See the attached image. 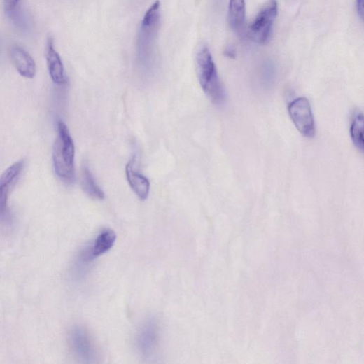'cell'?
<instances>
[{
	"mask_svg": "<svg viewBox=\"0 0 364 364\" xmlns=\"http://www.w3.org/2000/svg\"><path fill=\"white\" fill-rule=\"evenodd\" d=\"M278 10L276 0H270L261 9L250 27L249 36L252 41L258 44L267 43L272 35Z\"/></svg>",
	"mask_w": 364,
	"mask_h": 364,
	"instance_id": "cell-4",
	"label": "cell"
},
{
	"mask_svg": "<svg viewBox=\"0 0 364 364\" xmlns=\"http://www.w3.org/2000/svg\"><path fill=\"white\" fill-rule=\"evenodd\" d=\"M24 160L10 166L0 176V218L7 219L9 215L8 201L10 192L24 169Z\"/></svg>",
	"mask_w": 364,
	"mask_h": 364,
	"instance_id": "cell-8",
	"label": "cell"
},
{
	"mask_svg": "<svg viewBox=\"0 0 364 364\" xmlns=\"http://www.w3.org/2000/svg\"><path fill=\"white\" fill-rule=\"evenodd\" d=\"M69 343L75 356L83 363H94L97 358V349L88 332L80 328L72 329Z\"/></svg>",
	"mask_w": 364,
	"mask_h": 364,
	"instance_id": "cell-7",
	"label": "cell"
},
{
	"mask_svg": "<svg viewBox=\"0 0 364 364\" xmlns=\"http://www.w3.org/2000/svg\"><path fill=\"white\" fill-rule=\"evenodd\" d=\"M13 62L20 74L26 78H33L36 74V64L31 56L20 46L11 50Z\"/></svg>",
	"mask_w": 364,
	"mask_h": 364,
	"instance_id": "cell-12",
	"label": "cell"
},
{
	"mask_svg": "<svg viewBox=\"0 0 364 364\" xmlns=\"http://www.w3.org/2000/svg\"><path fill=\"white\" fill-rule=\"evenodd\" d=\"M125 172L128 183L133 192L141 200H146L150 195V181L135 169L134 158L131 159L127 164Z\"/></svg>",
	"mask_w": 364,
	"mask_h": 364,
	"instance_id": "cell-10",
	"label": "cell"
},
{
	"mask_svg": "<svg viewBox=\"0 0 364 364\" xmlns=\"http://www.w3.org/2000/svg\"><path fill=\"white\" fill-rule=\"evenodd\" d=\"M46 58H47L49 73L53 82L59 85H65L67 80L64 64L60 55L55 48V42L52 37H50L48 41Z\"/></svg>",
	"mask_w": 364,
	"mask_h": 364,
	"instance_id": "cell-11",
	"label": "cell"
},
{
	"mask_svg": "<svg viewBox=\"0 0 364 364\" xmlns=\"http://www.w3.org/2000/svg\"><path fill=\"white\" fill-rule=\"evenodd\" d=\"M363 117L361 113L357 114L351 123L350 132L352 141L356 148L363 151Z\"/></svg>",
	"mask_w": 364,
	"mask_h": 364,
	"instance_id": "cell-15",
	"label": "cell"
},
{
	"mask_svg": "<svg viewBox=\"0 0 364 364\" xmlns=\"http://www.w3.org/2000/svg\"><path fill=\"white\" fill-rule=\"evenodd\" d=\"M81 186L83 191L90 197L98 200L105 199L104 191L98 186L93 174L86 165H83L82 168Z\"/></svg>",
	"mask_w": 364,
	"mask_h": 364,
	"instance_id": "cell-14",
	"label": "cell"
},
{
	"mask_svg": "<svg viewBox=\"0 0 364 364\" xmlns=\"http://www.w3.org/2000/svg\"><path fill=\"white\" fill-rule=\"evenodd\" d=\"M356 8L358 15L360 17V19H363V0H356Z\"/></svg>",
	"mask_w": 364,
	"mask_h": 364,
	"instance_id": "cell-17",
	"label": "cell"
},
{
	"mask_svg": "<svg viewBox=\"0 0 364 364\" xmlns=\"http://www.w3.org/2000/svg\"><path fill=\"white\" fill-rule=\"evenodd\" d=\"M227 20L233 30L238 31L242 29L246 20L245 0H230Z\"/></svg>",
	"mask_w": 364,
	"mask_h": 364,
	"instance_id": "cell-13",
	"label": "cell"
},
{
	"mask_svg": "<svg viewBox=\"0 0 364 364\" xmlns=\"http://www.w3.org/2000/svg\"><path fill=\"white\" fill-rule=\"evenodd\" d=\"M225 55L227 57L234 58L236 55V52L232 48H227L225 51Z\"/></svg>",
	"mask_w": 364,
	"mask_h": 364,
	"instance_id": "cell-18",
	"label": "cell"
},
{
	"mask_svg": "<svg viewBox=\"0 0 364 364\" xmlns=\"http://www.w3.org/2000/svg\"><path fill=\"white\" fill-rule=\"evenodd\" d=\"M196 62L199 80L204 92L214 105L223 104L226 100L225 91L211 53L206 45L199 48Z\"/></svg>",
	"mask_w": 364,
	"mask_h": 364,
	"instance_id": "cell-3",
	"label": "cell"
},
{
	"mask_svg": "<svg viewBox=\"0 0 364 364\" xmlns=\"http://www.w3.org/2000/svg\"><path fill=\"white\" fill-rule=\"evenodd\" d=\"M20 1V0H5V10L6 13H13L16 10Z\"/></svg>",
	"mask_w": 364,
	"mask_h": 364,
	"instance_id": "cell-16",
	"label": "cell"
},
{
	"mask_svg": "<svg viewBox=\"0 0 364 364\" xmlns=\"http://www.w3.org/2000/svg\"><path fill=\"white\" fill-rule=\"evenodd\" d=\"M117 239L116 234L112 230H104L96 239L92 246H89L81 253V258L88 262L94 260L108 251H109L115 244Z\"/></svg>",
	"mask_w": 364,
	"mask_h": 364,
	"instance_id": "cell-9",
	"label": "cell"
},
{
	"mask_svg": "<svg viewBox=\"0 0 364 364\" xmlns=\"http://www.w3.org/2000/svg\"><path fill=\"white\" fill-rule=\"evenodd\" d=\"M290 116L298 131L306 138L315 135L316 127L310 104L306 98H299L288 106Z\"/></svg>",
	"mask_w": 364,
	"mask_h": 364,
	"instance_id": "cell-5",
	"label": "cell"
},
{
	"mask_svg": "<svg viewBox=\"0 0 364 364\" xmlns=\"http://www.w3.org/2000/svg\"><path fill=\"white\" fill-rule=\"evenodd\" d=\"M160 340L159 324L155 318H149L136 333L135 339L136 349L144 358H150L158 351Z\"/></svg>",
	"mask_w": 364,
	"mask_h": 364,
	"instance_id": "cell-6",
	"label": "cell"
},
{
	"mask_svg": "<svg viewBox=\"0 0 364 364\" xmlns=\"http://www.w3.org/2000/svg\"><path fill=\"white\" fill-rule=\"evenodd\" d=\"M160 6L158 0L148 10L136 39V64L146 75L150 74L155 65V45L161 20Z\"/></svg>",
	"mask_w": 364,
	"mask_h": 364,
	"instance_id": "cell-1",
	"label": "cell"
},
{
	"mask_svg": "<svg viewBox=\"0 0 364 364\" xmlns=\"http://www.w3.org/2000/svg\"><path fill=\"white\" fill-rule=\"evenodd\" d=\"M57 138L53 148V164L56 174L65 184L75 181V146L69 130L61 120L57 122Z\"/></svg>",
	"mask_w": 364,
	"mask_h": 364,
	"instance_id": "cell-2",
	"label": "cell"
}]
</instances>
